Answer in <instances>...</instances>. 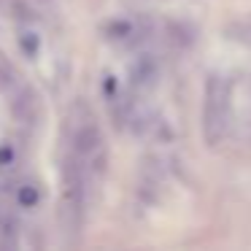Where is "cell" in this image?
Masks as SVG:
<instances>
[{
  "label": "cell",
  "instance_id": "cell-1",
  "mask_svg": "<svg viewBox=\"0 0 251 251\" xmlns=\"http://www.w3.org/2000/svg\"><path fill=\"white\" fill-rule=\"evenodd\" d=\"M229 125V84L222 76H211L205 81V100H202V132L208 146H216L224 138Z\"/></svg>",
  "mask_w": 251,
  "mask_h": 251
},
{
  "label": "cell",
  "instance_id": "cell-2",
  "mask_svg": "<svg viewBox=\"0 0 251 251\" xmlns=\"http://www.w3.org/2000/svg\"><path fill=\"white\" fill-rule=\"evenodd\" d=\"M157 76H159V65L154 57L149 54H141L135 57V62L130 65V84L135 92H146L157 84Z\"/></svg>",
  "mask_w": 251,
  "mask_h": 251
},
{
  "label": "cell",
  "instance_id": "cell-3",
  "mask_svg": "<svg viewBox=\"0 0 251 251\" xmlns=\"http://www.w3.org/2000/svg\"><path fill=\"white\" fill-rule=\"evenodd\" d=\"M11 114L19 125H35L38 119V98H35L33 89H19L11 100Z\"/></svg>",
  "mask_w": 251,
  "mask_h": 251
},
{
  "label": "cell",
  "instance_id": "cell-4",
  "mask_svg": "<svg viewBox=\"0 0 251 251\" xmlns=\"http://www.w3.org/2000/svg\"><path fill=\"white\" fill-rule=\"evenodd\" d=\"M143 35V25L138 19H116L108 27V38L116 44H135Z\"/></svg>",
  "mask_w": 251,
  "mask_h": 251
},
{
  "label": "cell",
  "instance_id": "cell-5",
  "mask_svg": "<svg viewBox=\"0 0 251 251\" xmlns=\"http://www.w3.org/2000/svg\"><path fill=\"white\" fill-rule=\"evenodd\" d=\"M17 235H19L17 219H14L11 213L0 211V243H3V246H14V243H17Z\"/></svg>",
  "mask_w": 251,
  "mask_h": 251
},
{
  "label": "cell",
  "instance_id": "cell-6",
  "mask_svg": "<svg viewBox=\"0 0 251 251\" xmlns=\"http://www.w3.org/2000/svg\"><path fill=\"white\" fill-rule=\"evenodd\" d=\"M38 186H33V184H25V186H19L17 189V202L22 208H33L35 202H38Z\"/></svg>",
  "mask_w": 251,
  "mask_h": 251
},
{
  "label": "cell",
  "instance_id": "cell-7",
  "mask_svg": "<svg viewBox=\"0 0 251 251\" xmlns=\"http://www.w3.org/2000/svg\"><path fill=\"white\" fill-rule=\"evenodd\" d=\"M14 71H11V65H8L6 60H3V57H0V89H8L14 84Z\"/></svg>",
  "mask_w": 251,
  "mask_h": 251
},
{
  "label": "cell",
  "instance_id": "cell-8",
  "mask_svg": "<svg viewBox=\"0 0 251 251\" xmlns=\"http://www.w3.org/2000/svg\"><path fill=\"white\" fill-rule=\"evenodd\" d=\"M19 44H22L25 54H30V57H33L35 51H38V35H35V33H25L22 38H19Z\"/></svg>",
  "mask_w": 251,
  "mask_h": 251
}]
</instances>
